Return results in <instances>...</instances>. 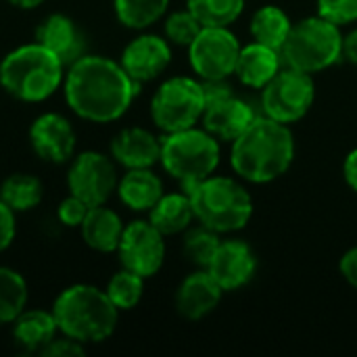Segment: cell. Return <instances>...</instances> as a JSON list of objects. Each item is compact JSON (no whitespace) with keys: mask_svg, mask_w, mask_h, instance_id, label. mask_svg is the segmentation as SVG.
Returning <instances> with one entry per match:
<instances>
[{"mask_svg":"<svg viewBox=\"0 0 357 357\" xmlns=\"http://www.w3.org/2000/svg\"><path fill=\"white\" fill-rule=\"evenodd\" d=\"M220 234L203 224H199L197 228H188L184 232V243H182V251L184 257L188 261H192L199 268H207L211 257L215 255L218 247H220Z\"/></svg>","mask_w":357,"mask_h":357,"instance_id":"obj_31","label":"cell"},{"mask_svg":"<svg viewBox=\"0 0 357 357\" xmlns=\"http://www.w3.org/2000/svg\"><path fill=\"white\" fill-rule=\"evenodd\" d=\"M205 111L203 82L190 75H174L159 84L151 98V119L163 134L192 128Z\"/></svg>","mask_w":357,"mask_h":357,"instance_id":"obj_8","label":"cell"},{"mask_svg":"<svg viewBox=\"0 0 357 357\" xmlns=\"http://www.w3.org/2000/svg\"><path fill=\"white\" fill-rule=\"evenodd\" d=\"M241 42L228 27H203L188 46V63L199 79H226L234 75Z\"/></svg>","mask_w":357,"mask_h":357,"instance_id":"obj_11","label":"cell"},{"mask_svg":"<svg viewBox=\"0 0 357 357\" xmlns=\"http://www.w3.org/2000/svg\"><path fill=\"white\" fill-rule=\"evenodd\" d=\"M119 182L117 163L111 155L98 151H82L69 161L67 188L90 207L107 205Z\"/></svg>","mask_w":357,"mask_h":357,"instance_id":"obj_10","label":"cell"},{"mask_svg":"<svg viewBox=\"0 0 357 357\" xmlns=\"http://www.w3.org/2000/svg\"><path fill=\"white\" fill-rule=\"evenodd\" d=\"M291 27H293L291 17L280 6H274V4L261 6L253 15L251 25H249L253 42L266 44L276 50H282V46L291 33Z\"/></svg>","mask_w":357,"mask_h":357,"instance_id":"obj_26","label":"cell"},{"mask_svg":"<svg viewBox=\"0 0 357 357\" xmlns=\"http://www.w3.org/2000/svg\"><path fill=\"white\" fill-rule=\"evenodd\" d=\"M230 144V165L234 174L251 184L278 180L295 161V136L291 128L266 115H257Z\"/></svg>","mask_w":357,"mask_h":357,"instance_id":"obj_2","label":"cell"},{"mask_svg":"<svg viewBox=\"0 0 357 357\" xmlns=\"http://www.w3.org/2000/svg\"><path fill=\"white\" fill-rule=\"evenodd\" d=\"M67 67L40 42L21 44L0 61L2 90L21 102H44L63 88Z\"/></svg>","mask_w":357,"mask_h":357,"instance_id":"obj_4","label":"cell"},{"mask_svg":"<svg viewBox=\"0 0 357 357\" xmlns=\"http://www.w3.org/2000/svg\"><path fill=\"white\" fill-rule=\"evenodd\" d=\"M255 117L257 113L251 107V102H247L245 98L236 96V92H232L224 98L207 102L201 123L220 142L222 140L232 142L255 121Z\"/></svg>","mask_w":357,"mask_h":357,"instance_id":"obj_16","label":"cell"},{"mask_svg":"<svg viewBox=\"0 0 357 357\" xmlns=\"http://www.w3.org/2000/svg\"><path fill=\"white\" fill-rule=\"evenodd\" d=\"M126 73L136 84H146L157 79L172 63V44L165 36L140 33L126 44L119 59Z\"/></svg>","mask_w":357,"mask_h":357,"instance_id":"obj_14","label":"cell"},{"mask_svg":"<svg viewBox=\"0 0 357 357\" xmlns=\"http://www.w3.org/2000/svg\"><path fill=\"white\" fill-rule=\"evenodd\" d=\"M115 195L128 209L149 213L151 207L163 197V182L153 167L126 169V174L119 176Z\"/></svg>","mask_w":357,"mask_h":357,"instance_id":"obj_22","label":"cell"},{"mask_svg":"<svg viewBox=\"0 0 357 357\" xmlns=\"http://www.w3.org/2000/svg\"><path fill=\"white\" fill-rule=\"evenodd\" d=\"M169 0H113L119 23L128 29H149L167 13Z\"/></svg>","mask_w":357,"mask_h":357,"instance_id":"obj_28","label":"cell"},{"mask_svg":"<svg viewBox=\"0 0 357 357\" xmlns=\"http://www.w3.org/2000/svg\"><path fill=\"white\" fill-rule=\"evenodd\" d=\"M222 159L220 140L205 128H186L161 138V167L182 186L215 174Z\"/></svg>","mask_w":357,"mask_h":357,"instance_id":"obj_6","label":"cell"},{"mask_svg":"<svg viewBox=\"0 0 357 357\" xmlns=\"http://www.w3.org/2000/svg\"><path fill=\"white\" fill-rule=\"evenodd\" d=\"M17 234V213L0 199V253H4Z\"/></svg>","mask_w":357,"mask_h":357,"instance_id":"obj_36","label":"cell"},{"mask_svg":"<svg viewBox=\"0 0 357 357\" xmlns=\"http://www.w3.org/2000/svg\"><path fill=\"white\" fill-rule=\"evenodd\" d=\"M59 335L52 310H23L13 322V339L27 354H42Z\"/></svg>","mask_w":357,"mask_h":357,"instance_id":"obj_23","label":"cell"},{"mask_svg":"<svg viewBox=\"0 0 357 357\" xmlns=\"http://www.w3.org/2000/svg\"><path fill=\"white\" fill-rule=\"evenodd\" d=\"M282 67H284V63H282L280 50L270 48V46L259 44V42H251V44L241 48L234 75L238 77V82L243 86L253 88V90H261L274 79V75Z\"/></svg>","mask_w":357,"mask_h":357,"instance_id":"obj_20","label":"cell"},{"mask_svg":"<svg viewBox=\"0 0 357 357\" xmlns=\"http://www.w3.org/2000/svg\"><path fill=\"white\" fill-rule=\"evenodd\" d=\"M343 176H345V182L347 186L357 192V149H354L347 157H345V163H343Z\"/></svg>","mask_w":357,"mask_h":357,"instance_id":"obj_38","label":"cell"},{"mask_svg":"<svg viewBox=\"0 0 357 357\" xmlns=\"http://www.w3.org/2000/svg\"><path fill=\"white\" fill-rule=\"evenodd\" d=\"M280 54L287 67L305 73L324 71L343 59L341 27L320 15L305 17L293 23Z\"/></svg>","mask_w":357,"mask_h":357,"instance_id":"obj_7","label":"cell"},{"mask_svg":"<svg viewBox=\"0 0 357 357\" xmlns=\"http://www.w3.org/2000/svg\"><path fill=\"white\" fill-rule=\"evenodd\" d=\"M144 280L146 278L138 276L136 272L121 268L109 278L105 291L119 312H130L140 303L144 295Z\"/></svg>","mask_w":357,"mask_h":357,"instance_id":"obj_30","label":"cell"},{"mask_svg":"<svg viewBox=\"0 0 357 357\" xmlns=\"http://www.w3.org/2000/svg\"><path fill=\"white\" fill-rule=\"evenodd\" d=\"M109 155L126 169L153 167L161 161V138L146 128L130 126L113 136Z\"/></svg>","mask_w":357,"mask_h":357,"instance_id":"obj_17","label":"cell"},{"mask_svg":"<svg viewBox=\"0 0 357 357\" xmlns=\"http://www.w3.org/2000/svg\"><path fill=\"white\" fill-rule=\"evenodd\" d=\"M186 8L203 27H230L245 10V0H188Z\"/></svg>","mask_w":357,"mask_h":357,"instance_id":"obj_29","label":"cell"},{"mask_svg":"<svg viewBox=\"0 0 357 357\" xmlns=\"http://www.w3.org/2000/svg\"><path fill=\"white\" fill-rule=\"evenodd\" d=\"M190 197L195 218L199 224L230 234L243 230L253 218L251 192L230 176H209L201 182L184 186Z\"/></svg>","mask_w":357,"mask_h":357,"instance_id":"obj_5","label":"cell"},{"mask_svg":"<svg viewBox=\"0 0 357 357\" xmlns=\"http://www.w3.org/2000/svg\"><path fill=\"white\" fill-rule=\"evenodd\" d=\"M88 211H90V205L69 192V197L63 199L56 207V220H59V224H63L67 228H79L82 222L86 220Z\"/></svg>","mask_w":357,"mask_h":357,"instance_id":"obj_34","label":"cell"},{"mask_svg":"<svg viewBox=\"0 0 357 357\" xmlns=\"http://www.w3.org/2000/svg\"><path fill=\"white\" fill-rule=\"evenodd\" d=\"M40 356L44 357H82L86 356V345H82L79 341L59 335Z\"/></svg>","mask_w":357,"mask_h":357,"instance_id":"obj_35","label":"cell"},{"mask_svg":"<svg viewBox=\"0 0 357 357\" xmlns=\"http://www.w3.org/2000/svg\"><path fill=\"white\" fill-rule=\"evenodd\" d=\"M224 289L215 282V278L203 268L188 274L176 293V310L186 320H203L209 316L222 301Z\"/></svg>","mask_w":357,"mask_h":357,"instance_id":"obj_19","label":"cell"},{"mask_svg":"<svg viewBox=\"0 0 357 357\" xmlns=\"http://www.w3.org/2000/svg\"><path fill=\"white\" fill-rule=\"evenodd\" d=\"M115 253L119 255L121 268L151 278L163 268L165 236L149 220H134L126 224Z\"/></svg>","mask_w":357,"mask_h":357,"instance_id":"obj_12","label":"cell"},{"mask_svg":"<svg viewBox=\"0 0 357 357\" xmlns=\"http://www.w3.org/2000/svg\"><path fill=\"white\" fill-rule=\"evenodd\" d=\"M29 144L42 161L63 165L77 153V134L65 115L50 111L33 119L29 128Z\"/></svg>","mask_w":357,"mask_h":357,"instance_id":"obj_13","label":"cell"},{"mask_svg":"<svg viewBox=\"0 0 357 357\" xmlns=\"http://www.w3.org/2000/svg\"><path fill=\"white\" fill-rule=\"evenodd\" d=\"M6 2L21 10H31V8H38L40 4H44V0H6Z\"/></svg>","mask_w":357,"mask_h":357,"instance_id":"obj_40","label":"cell"},{"mask_svg":"<svg viewBox=\"0 0 357 357\" xmlns=\"http://www.w3.org/2000/svg\"><path fill=\"white\" fill-rule=\"evenodd\" d=\"M140 84H136L119 61L102 54H84L65 71L63 94L67 107L84 121L111 123L132 107Z\"/></svg>","mask_w":357,"mask_h":357,"instance_id":"obj_1","label":"cell"},{"mask_svg":"<svg viewBox=\"0 0 357 357\" xmlns=\"http://www.w3.org/2000/svg\"><path fill=\"white\" fill-rule=\"evenodd\" d=\"M224 291H236L251 282L257 270V257L253 249L238 238L222 241L209 266L205 268Z\"/></svg>","mask_w":357,"mask_h":357,"instance_id":"obj_15","label":"cell"},{"mask_svg":"<svg viewBox=\"0 0 357 357\" xmlns=\"http://www.w3.org/2000/svg\"><path fill=\"white\" fill-rule=\"evenodd\" d=\"M123 222L119 213L107 205L90 207L86 220L77 228L88 249L96 253H115L123 234Z\"/></svg>","mask_w":357,"mask_h":357,"instance_id":"obj_21","label":"cell"},{"mask_svg":"<svg viewBox=\"0 0 357 357\" xmlns=\"http://www.w3.org/2000/svg\"><path fill=\"white\" fill-rule=\"evenodd\" d=\"M195 209L188 192H163V197L151 207L149 222L163 234L174 236L186 232L195 222Z\"/></svg>","mask_w":357,"mask_h":357,"instance_id":"obj_24","label":"cell"},{"mask_svg":"<svg viewBox=\"0 0 357 357\" xmlns=\"http://www.w3.org/2000/svg\"><path fill=\"white\" fill-rule=\"evenodd\" d=\"M314 100L316 84L312 73L287 65L274 75V79L266 88H261L259 96L261 115L287 126L303 119L314 107Z\"/></svg>","mask_w":357,"mask_h":357,"instance_id":"obj_9","label":"cell"},{"mask_svg":"<svg viewBox=\"0 0 357 357\" xmlns=\"http://www.w3.org/2000/svg\"><path fill=\"white\" fill-rule=\"evenodd\" d=\"M318 15L331 23L345 27L357 21V0H318Z\"/></svg>","mask_w":357,"mask_h":357,"instance_id":"obj_33","label":"cell"},{"mask_svg":"<svg viewBox=\"0 0 357 357\" xmlns=\"http://www.w3.org/2000/svg\"><path fill=\"white\" fill-rule=\"evenodd\" d=\"M36 42L54 52L65 67H69L71 63L86 54V40L82 29L71 17L63 13H52L42 19V23L36 29Z\"/></svg>","mask_w":357,"mask_h":357,"instance_id":"obj_18","label":"cell"},{"mask_svg":"<svg viewBox=\"0 0 357 357\" xmlns=\"http://www.w3.org/2000/svg\"><path fill=\"white\" fill-rule=\"evenodd\" d=\"M0 199L15 211L27 213L36 209L44 199V186L40 178L25 172H15L6 176L0 184Z\"/></svg>","mask_w":357,"mask_h":357,"instance_id":"obj_25","label":"cell"},{"mask_svg":"<svg viewBox=\"0 0 357 357\" xmlns=\"http://www.w3.org/2000/svg\"><path fill=\"white\" fill-rule=\"evenodd\" d=\"M201 29H203V25L199 23V19L188 8L167 15L165 23H163V33H165L167 42L174 46H186L188 48Z\"/></svg>","mask_w":357,"mask_h":357,"instance_id":"obj_32","label":"cell"},{"mask_svg":"<svg viewBox=\"0 0 357 357\" xmlns=\"http://www.w3.org/2000/svg\"><path fill=\"white\" fill-rule=\"evenodd\" d=\"M343 61L357 67V29H351L347 36H343Z\"/></svg>","mask_w":357,"mask_h":357,"instance_id":"obj_39","label":"cell"},{"mask_svg":"<svg viewBox=\"0 0 357 357\" xmlns=\"http://www.w3.org/2000/svg\"><path fill=\"white\" fill-rule=\"evenodd\" d=\"M339 270H341V276L357 289V247L349 249L343 257H341V264H339Z\"/></svg>","mask_w":357,"mask_h":357,"instance_id":"obj_37","label":"cell"},{"mask_svg":"<svg viewBox=\"0 0 357 357\" xmlns=\"http://www.w3.org/2000/svg\"><path fill=\"white\" fill-rule=\"evenodd\" d=\"M27 280L17 270L0 266V326L13 324L17 316L27 310Z\"/></svg>","mask_w":357,"mask_h":357,"instance_id":"obj_27","label":"cell"},{"mask_svg":"<svg viewBox=\"0 0 357 357\" xmlns=\"http://www.w3.org/2000/svg\"><path fill=\"white\" fill-rule=\"evenodd\" d=\"M50 310L59 324V333L82 345L105 343L119 322V310L113 305L107 291L86 282L63 289Z\"/></svg>","mask_w":357,"mask_h":357,"instance_id":"obj_3","label":"cell"}]
</instances>
